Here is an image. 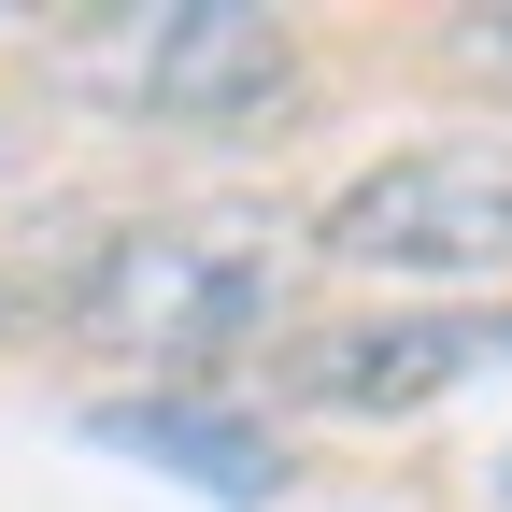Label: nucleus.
<instances>
[{
    "instance_id": "1",
    "label": "nucleus",
    "mask_w": 512,
    "mask_h": 512,
    "mask_svg": "<svg viewBox=\"0 0 512 512\" xmlns=\"http://www.w3.org/2000/svg\"><path fill=\"white\" fill-rule=\"evenodd\" d=\"M57 313H72V342H100V356L214 370V356L285 328V242L256 214H157V228H114Z\"/></svg>"
},
{
    "instance_id": "4",
    "label": "nucleus",
    "mask_w": 512,
    "mask_h": 512,
    "mask_svg": "<svg viewBox=\"0 0 512 512\" xmlns=\"http://www.w3.org/2000/svg\"><path fill=\"white\" fill-rule=\"evenodd\" d=\"M470 370H498L484 299H456V313H384V328H328V342H299V356H285V399H313V413H427V399H456Z\"/></svg>"
},
{
    "instance_id": "3",
    "label": "nucleus",
    "mask_w": 512,
    "mask_h": 512,
    "mask_svg": "<svg viewBox=\"0 0 512 512\" xmlns=\"http://www.w3.org/2000/svg\"><path fill=\"white\" fill-rule=\"evenodd\" d=\"M57 72L143 128H256L299 100V43L256 0H143V15H100Z\"/></svg>"
},
{
    "instance_id": "7",
    "label": "nucleus",
    "mask_w": 512,
    "mask_h": 512,
    "mask_svg": "<svg viewBox=\"0 0 512 512\" xmlns=\"http://www.w3.org/2000/svg\"><path fill=\"white\" fill-rule=\"evenodd\" d=\"M498 498H512V456H498Z\"/></svg>"
},
{
    "instance_id": "5",
    "label": "nucleus",
    "mask_w": 512,
    "mask_h": 512,
    "mask_svg": "<svg viewBox=\"0 0 512 512\" xmlns=\"http://www.w3.org/2000/svg\"><path fill=\"white\" fill-rule=\"evenodd\" d=\"M86 441L171 470L185 498H214V512H271V498H285V441L242 427L228 399H185V384H157V399H86Z\"/></svg>"
},
{
    "instance_id": "2",
    "label": "nucleus",
    "mask_w": 512,
    "mask_h": 512,
    "mask_svg": "<svg viewBox=\"0 0 512 512\" xmlns=\"http://www.w3.org/2000/svg\"><path fill=\"white\" fill-rule=\"evenodd\" d=\"M313 256L370 271V285H512V143L498 128H456V143L370 157L313 214Z\"/></svg>"
},
{
    "instance_id": "6",
    "label": "nucleus",
    "mask_w": 512,
    "mask_h": 512,
    "mask_svg": "<svg viewBox=\"0 0 512 512\" xmlns=\"http://www.w3.org/2000/svg\"><path fill=\"white\" fill-rule=\"evenodd\" d=\"M441 57H456V72H498V86H512V0L456 15V29H441Z\"/></svg>"
}]
</instances>
